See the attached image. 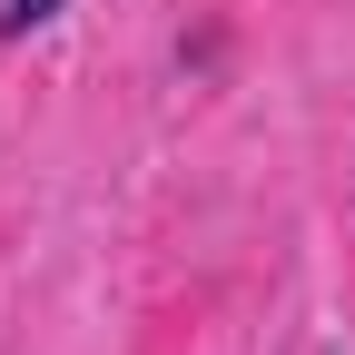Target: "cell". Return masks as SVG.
<instances>
[{
  "instance_id": "obj_1",
  "label": "cell",
  "mask_w": 355,
  "mask_h": 355,
  "mask_svg": "<svg viewBox=\"0 0 355 355\" xmlns=\"http://www.w3.org/2000/svg\"><path fill=\"white\" fill-rule=\"evenodd\" d=\"M40 20H60V0H0V30H10V40L40 30Z\"/></svg>"
}]
</instances>
